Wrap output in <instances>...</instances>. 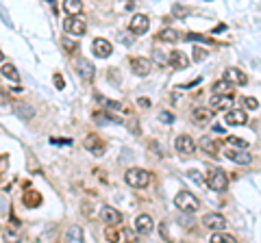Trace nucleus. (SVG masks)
Wrapping results in <instances>:
<instances>
[{
    "instance_id": "7ed1b4c3",
    "label": "nucleus",
    "mask_w": 261,
    "mask_h": 243,
    "mask_svg": "<svg viewBox=\"0 0 261 243\" xmlns=\"http://www.w3.org/2000/svg\"><path fill=\"white\" fill-rule=\"evenodd\" d=\"M63 30L68 35H74V37H83L85 30H87V24L81 18H77V15H68L63 20Z\"/></svg>"
},
{
    "instance_id": "393cba45",
    "label": "nucleus",
    "mask_w": 261,
    "mask_h": 243,
    "mask_svg": "<svg viewBox=\"0 0 261 243\" xmlns=\"http://www.w3.org/2000/svg\"><path fill=\"white\" fill-rule=\"evenodd\" d=\"M137 232H133V230H129V228H122L120 232H113V241H135L137 239Z\"/></svg>"
},
{
    "instance_id": "423d86ee",
    "label": "nucleus",
    "mask_w": 261,
    "mask_h": 243,
    "mask_svg": "<svg viewBox=\"0 0 261 243\" xmlns=\"http://www.w3.org/2000/svg\"><path fill=\"white\" fill-rule=\"evenodd\" d=\"M74 70H77V74L81 76L85 83H92V80H94V74H96V68H94V65L89 63L87 59H78L77 63H74Z\"/></svg>"
},
{
    "instance_id": "f8f14e48",
    "label": "nucleus",
    "mask_w": 261,
    "mask_h": 243,
    "mask_svg": "<svg viewBox=\"0 0 261 243\" xmlns=\"http://www.w3.org/2000/svg\"><path fill=\"white\" fill-rule=\"evenodd\" d=\"M92 52L96 54L98 59H107V57H111V52H113V46L107 42V39H103V37H98V39H94V44H92Z\"/></svg>"
},
{
    "instance_id": "ddd939ff",
    "label": "nucleus",
    "mask_w": 261,
    "mask_h": 243,
    "mask_svg": "<svg viewBox=\"0 0 261 243\" xmlns=\"http://www.w3.org/2000/svg\"><path fill=\"white\" fill-rule=\"evenodd\" d=\"M148 24H150L148 15H144V13L133 15V18H130V33H135V35H144V33L148 30Z\"/></svg>"
},
{
    "instance_id": "39448f33",
    "label": "nucleus",
    "mask_w": 261,
    "mask_h": 243,
    "mask_svg": "<svg viewBox=\"0 0 261 243\" xmlns=\"http://www.w3.org/2000/svg\"><path fill=\"white\" fill-rule=\"evenodd\" d=\"M233 104V94H213L209 100V109L211 111H227Z\"/></svg>"
},
{
    "instance_id": "f704fd0d",
    "label": "nucleus",
    "mask_w": 261,
    "mask_h": 243,
    "mask_svg": "<svg viewBox=\"0 0 261 243\" xmlns=\"http://www.w3.org/2000/svg\"><path fill=\"white\" fill-rule=\"evenodd\" d=\"M159 120H161L163 124H172V122H174V113H170V111H161V113H159Z\"/></svg>"
},
{
    "instance_id": "0eeeda50",
    "label": "nucleus",
    "mask_w": 261,
    "mask_h": 243,
    "mask_svg": "<svg viewBox=\"0 0 261 243\" xmlns=\"http://www.w3.org/2000/svg\"><path fill=\"white\" fill-rule=\"evenodd\" d=\"M222 78L227 80V83H231V85H237V87H244V85L248 83V76H246L242 70H237V68H227Z\"/></svg>"
},
{
    "instance_id": "412c9836",
    "label": "nucleus",
    "mask_w": 261,
    "mask_h": 243,
    "mask_svg": "<svg viewBox=\"0 0 261 243\" xmlns=\"http://www.w3.org/2000/svg\"><path fill=\"white\" fill-rule=\"evenodd\" d=\"M0 74H2L4 78L13 80V83H20V74H18V70L13 68L11 63H2V68H0Z\"/></svg>"
},
{
    "instance_id": "72a5a7b5",
    "label": "nucleus",
    "mask_w": 261,
    "mask_h": 243,
    "mask_svg": "<svg viewBox=\"0 0 261 243\" xmlns=\"http://www.w3.org/2000/svg\"><path fill=\"white\" fill-rule=\"evenodd\" d=\"M61 46H63V48H65V52H70V54H72V52H74V50H77V48H78V46H77V44H74V42H70V39H68V37H63V39H61Z\"/></svg>"
},
{
    "instance_id": "bb28decb",
    "label": "nucleus",
    "mask_w": 261,
    "mask_h": 243,
    "mask_svg": "<svg viewBox=\"0 0 261 243\" xmlns=\"http://www.w3.org/2000/svg\"><path fill=\"white\" fill-rule=\"evenodd\" d=\"M16 113H18L22 120H31L35 111H33V106H26L24 102H18V104H16Z\"/></svg>"
},
{
    "instance_id": "cd10ccee",
    "label": "nucleus",
    "mask_w": 261,
    "mask_h": 243,
    "mask_svg": "<svg viewBox=\"0 0 261 243\" xmlns=\"http://www.w3.org/2000/svg\"><path fill=\"white\" fill-rule=\"evenodd\" d=\"M213 94H233V85L227 83V80H218V83L213 85Z\"/></svg>"
},
{
    "instance_id": "e433bc0d",
    "label": "nucleus",
    "mask_w": 261,
    "mask_h": 243,
    "mask_svg": "<svg viewBox=\"0 0 261 243\" xmlns=\"http://www.w3.org/2000/svg\"><path fill=\"white\" fill-rule=\"evenodd\" d=\"M153 57H155V61H157L159 65H165V63H168V57H163V54L159 52V50H155V52H153Z\"/></svg>"
},
{
    "instance_id": "5701e85b",
    "label": "nucleus",
    "mask_w": 261,
    "mask_h": 243,
    "mask_svg": "<svg viewBox=\"0 0 261 243\" xmlns=\"http://www.w3.org/2000/svg\"><path fill=\"white\" fill-rule=\"evenodd\" d=\"M65 241H68V243H78V241H83V230H81V226H70V228H68V235H65Z\"/></svg>"
},
{
    "instance_id": "20e7f679",
    "label": "nucleus",
    "mask_w": 261,
    "mask_h": 243,
    "mask_svg": "<svg viewBox=\"0 0 261 243\" xmlns=\"http://www.w3.org/2000/svg\"><path fill=\"white\" fill-rule=\"evenodd\" d=\"M227 185H229V178H227V174H224V170H211L209 171V176H207V187L209 189H213V191H224L227 189Z\"/></svg>"
},
{
    "instance_id": "9b49d317",
    "label": "nucleus",
    "mask_w": 261,
    "mask_h": 243,
    "mask_svg": "<svg viewBox=\"0 0 261 243\" xmlns=\"http://www.w3.org/2000/svg\"><path fill=\"white\" fill-rule=\"evenodd\" d=\"M203 226L211 228V230H224V228H227V219H224V215H220V213H207V215L203 217Z\"/></svg>"
},
{
    "instance_id": "6ab92c4d",
    "label": "nucleus",
    "mask_w": 261,
    "mask_h": 243,
    "mask_svg": "<svg viewBox=\"0 0 261 243\" xmlns=\"http://www.w3.org/2000/svg\"><path fill=\"white\" fill-rule=\"evenodd\" d=\"M83 9V2L81 0H63V11L68 15H78Z\"/></svg>"
},
{
    "instance_id": "9d476101",
    "label": "nucleus",
    "mask_w": 261,
    "mask_h": 243,
    "mask_svg": "<svg viewBox=\"0 0 261 243\" xmlns=\"http://www.w3.org/2000/svg\"><path fill=\"white\" fill-rule=\"evenodd\" d=\"M224 154H227L229 161H233V163H237V165H248L250 161H253V154H248V152H246V148H242V150L229 148Z\"/></svg>"
},
{
    "instance_id": "1a4fd4ad",
    "label": "nucleus",
    "mask_w": 261,
    "mask_h": 243,
    "mask_svg": "<svg viewBox=\"0 0 261 243\" xmlns=\"http://www.w3.org/2000/svg\"><path fill=\"white\" fill-rule=\"evenodd\" d=\"M100 219L107 226H115L122 221V213L118 209H113V206H103V209H100Z\"/></svg>"
},
{
    "instance_id": "79ce46f5",
    "label": "nucleus",
    "mask_w": 261,
    "mask_h": 243,
    "mask_svg": "<svg viewBox=\"0 0 261 243\" xmlns=\"http://www.w3.org/2000/svg\"><path fill=\"white\" fill-rule=\"evenodd\" d=\"M2 61H4V54H2V50H0V63H2Z\"/></svg>"
},
{
    "instance_id": "a878e982",
    "label": "nucleus",
    "mask_w": 261,
    "mask_h": 243,
    "mask_svg": "<svg viewBox=\"0 0 261 243\" xmlns=\"http://www.w3.org/2000/svg\"><path fill=\"white\" fill-rule=\"evenodd\" d=\"M211 243H235V237L227 235V232H222V230H215L211 235Z\"/></svg>"
},
{
    "instance_id": "2f4dec72",
    "label": "nucleus",
    "mask_w": 261,
    "mask_h": 243,
    "mask_svg": "<svg viewBox=\"0 0 261 243\" xmlns=\"http://www.w3.org/2000/svg\"><path fill=\"white\" fill-rule=\"evenodd\" d=\"M244 106H246V109H250V111H257L259 109V100L253 98V96H246V98H244Z\"/></svg>"
},
{
    "instance_id": "4468645a",
    "label": "nucleus",
    "mask_w": 261,
    "mask_h": 243,
    "mask_svg": "<svg viewBox=\"0 0 261 243\" xmlns=\"http://www.w3.org/2000/svg\"><path fill=\"white\" fill-rule=\"evenodd\" d=\"M224 122H227V126H244L248 122V115H246L244 109H231Z\"/></svg>"
},
{
    "instance_id": "7c9ffc66",
    "label": "nucleus",
    "mask_w": 261,
    "mask_h": 243,
    "mask_svg": "<svg viewBox=\"0 0 261 243\" xmlns=\"http://www.w3.org/2000/svg\"><path fill=\"white\" fill-rule=\"evenodd\" d=\"M94 120L100 122V124H109V122H115V118H111V115H107V113H103V111H96V113H94Z\"/></svg>"
},
{
    "instance_id": "c85d7f7f",
    "label": "nucleus",
    "mask_w": 261,
    "mask_h": 243,
    "mask_svg": "<svg viewBox=\"0 0 261 243\" xmlns=\"http://www.w3.org/2000/svg\"><path fill=\"white\" fill-rule=\"evenodd\" d=\"M39 200H42V197H39L37 191H26V194H24V204L31 206V209L39 204Z\"/></svg>"
},
{
    "instance_id": "f3484780",
    "label": "nucleus",
    "mask_w": 261,
    "mask_h": 243,
    "mask_svg": "<svg viewBox=\"0 0 261 243\" xmlns=\"http://www.w3.org/2000/svg\"><path fill=\"white\" fill-rule=\"evenodd\" d=\"M168 65H172L174 70H185L189 65V59L185 57L181 50H172V52H170V57H168Z\"/></svg>"
},
{
    "instance_id": "4c0bfd02",
    "label": "nucleus",
    "mask_w": 261,
    "mask_h": 243,
    "mask_svg": "<svg viewBox=\"0 0 261 243\" xmlns=\"http://www.w3.org/2000/svg\"><path fill=\"white\" fill-rule=\"evenodd\" d=\"M54 87H57V89H63V87H65V80H63V76L54 74Z\"/></svg>"
},
{
    "instance_id": "c756f323",
    "label": "nucleus",
    "mask_w": 261,
    "mask_h": 243,
    "mask_svg": "<svg viewBox=\"0 0 261 243\" xmlns=\"http://www.w3.org/2000/svg\"><path fill=\"white\" fill-rule=\"evenodd\" d=\"M96 98L103 102L107 109H115V111H122V104L118 102V100H109V98H103V96H96Z\"/></svg>"
},
{
    "instance_id": "ea45409f",
    "label": "nucleus",
    "mask_w": 261,
    "mask_h": 243,
    "mask_svg": "<svg viewBox=\"0 0 261 243\" xmlns=\"http://www.w3.org/2000/svg\"><path fill=\"white\" fill-rule=\"evenodd\" d=\"M189 178H192V180H196V182H200V185H203V182H205V180H203V176H198L194 170L189 171Z\"/></svg>"
},
{
    "instance_id": "f03ea898",
    "label": "nucleus",
    "mask_w": 261,
    "mask_h": 243,
    "mask_svg": "<svg viewBox=\"0 0 261 243\" xmlns=\"http://www.w3.org/2000/svg\"><path fill=\"white\" fill-rule=\"evenodd\" d=\"M124 180L133 189H144L150 182V174L146 170H142V167H130V170H127V174H124Z\"/></svg>"
},
{
    "instance_id": "6e6552de",
    "label": "nucleus",
    "mask_w": 261,
    "mask_h": 243,
    "mask_svg": "<svg viewBox=\"0 0 261 243\" xmlns=\"http://www.w3.org/2000/svg\"><path fill=\"white\" fill-rule=\"evenodd\" d=\"M174 148H177L179 154L189 156V154H194L196 144H194V139H192L189 135H179V137H177V141H174Z\"/></svg>"
},
{
    "instance_id": "aec40b11",
    "label": "nucleus",
    "mask_w": 261,
    "mask_h": 243,
    "mask_svg": "<svg viewBox=\"0 0 261 243\" xmlns=\"http://www.w3.org/2000/svg\"><path fill=\"white\" fill-rule=\"evenodd\" d=\"M200 150H205L211 156H218V144H215L211 137H203V139H200Z\"/></svg>"
},
{
    "instance_id": "473e14b6",
    "label": "nucleus",
    "mask_w": 261,
    "mask_h": 243,
    "mask_svg": "<svg viewBox=\"0 0 261 243\" xmlns=\"http://www.w3.org/2000/svg\"><path fill=\"white\" fill-rule=\"evenodd\" d=\"M229 146L231 148H248V141L237 139V137H229Z\"/></svg>"
},
{
    "instance_id": "2eb2a0df",
    "label": "nucleus",
    "mask_w": 261,
    "mask_h": 243,
    "mask_svg": "<svg viewBox=\"0 0 261 243\" xmlns=\"http://www.w3.org/2000/svg\"><path fill=\"white\" fill-rule=\"evenodd\" d=\"M130 72L137 76H148L150 74V61L144 57H135L130 59Z\"/></svg>"
},
{
    "instance_id": "f257e3e1",
    "label": "nucleus",
    "mask_w": 261,
    "mask_h": 243,
    "mask_svg": "<svg viewBox=\"0 0 261 243\" xmlns=\"http://www.w3.org/2000/svg\"><path fill=\"white\" fill-rule=\"evenodd\" d=\"M174 206L181 209L183 213H196L200 209V200L192 191H179V194L174 195Z\"/></svg>"
},
{
    "instance_id": "dca6fc26",
    "label": "nucleus",
    "mask_w": 261,
    "mask_h": 243,
    "mask_svg": "<svg viewBox=\"0 0 261 243\" xmlns=\"http://www.w3.org/2000/svg\"><path fill=\"white\" fill-rule=\"evenodd\" d=\"M153 228H155V224H153V217L150 215H139L137 219H135V232H137V235H150Z\"/></svg>"
},
{
    "instance_id": "c9c22d12",
    "label": "nucleus",
    "mask_w": 261,
    "mask_h": 243,
    "mask_svg": "<svg viewBox=\"0 0 261 243\" xmlns=\"http://www.w3.org/2000/svg\"><path fill=\"white\" fill-rule=\"evenodd\" d=\"M203 59H207V50L196 48V50H194V61H203Z\"/></svg>"
},
{
    "instance_id": "b1692460",
    "label": "nucleus",
    "mask_w": 261,
    "mask_h": 243,
    "mask_svg": "<svg viewBox=\"0 0 261 243\" xmlns=\"http://www.w3.org/2000/svg\"><path fill=\"white\" fill-rule=\"evenodd\" d=\"M85 148L96 152V154H103V144H100V139H98L96 135H89L87 139H85Z\"/></svg>"
},
{
    "instance_id": "58836bf2",
    "label": "nucleus",
    "mask_w": 261,
    "mask_h": 243,
    "mask_svg": "<svg viewBox=\"0 0 261 243\" xmlns=\"http://www.w3.org/2000/svg\"><path fill=\"white\" fill-rule=\"evenodd\" d=\"M137 104L142 106V109H150V104H153V102H150V98H144V96H142V98H137Z\"/></svg>"
},
{
    "instance_id": "a19ab883",
    "label": "nucleus",
    "mask_w": 261,
    "mask_h": 243,
    "mask_svg": "<svg viewBox=\"0 0 261 243\" xmlns=\"http://www.w3.org/2000/svg\"><path fill=\"white\" fill-rule=\"evenodd\" d=\"M7 102H11V100H9V96L4 94L2 89H0V104H7Z\"/></svg>"
},
{
    "instance_id": "a211bd4d",
    "label": "nucleus",
    "mask_w": 261,
    "mask_h": 243,
    "mask_svg": "<svg viewBox=\"0 0 261 243\" xmlns=\"http://www.w3.org/2000/svg\"><path fill=\"white\" fill-rule=\"evenodd\" d=\"M192 120H194L196 126H207L209 122L213 120V111L211 109H194Z\"/></svg>"
},
{
    "instance_id": "4be33fe9",
    "label": "nucleus",
    "mask_w": 261,
    "mask_h": 243,
    "mask_svg": "<svg viewBox=\"0 0 261 243\" xmlns=\"http://www.w3.org/2000/svg\"><path fill=\"white\" fill-rule=\"evenodd\" d=\"M159 39L168 42V44H177L181 39V35H179V30H174V28H163L161 33H159Z\"/></svg>"
}]
</instances>
